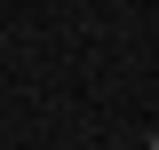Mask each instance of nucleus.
Masks as SVG:
<instances>
[{
    "label": "nucleus",
    "instance_id": "nucleus-1",
    "mask_svg": "<svg viewBox=\"0 0 159 150\" xmlns=\"http://www.w3.org/2000/svg\"><path fill=\"white\" fill-rule=\"evenodd\" d=\"M143 150H159V127H151V134H143Z\"/></svg>",
    "mask_w": 159,
    "mask_h": 150
}]
</instances>
